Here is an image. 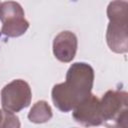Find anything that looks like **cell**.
<instances>
[{
    "label": "cell",
    "mask_w": 128,
    "mask_h": 128,
    "mask_svg": "<svg viewBox=\"0 0 128 128\" xmlns=\"http://www.w3.org/2000/svg\"><path fill=\"white\" fill-rule=\"evenodd\" d=\"M94 83V70L84 62L73 63L66 74V80L53 86V104L62 112L72 111L91 94Z\"/></svg>",
    "instance_id": "6da1fadb"
},
{
    "label": "cell",
    "mask_w": 128,
    "mask_h": 128,
    "mask_svg": "<svg viewBox=\"0 0 128 128\" xmlns=\"http://www.w3.org/2000/svg\"><path fill=\"white\" fill-rule=\"evenodd\" d=\"M128 3L126 0H114L107 7L109 24L106 41L115 53L128 51Z\"/></svg>",
    "instance_id": "7a4b0ae2"
},
{
    "label": "cell",
    "mask_w": 128,
    "mask_h": 128,
    "mask_svg": "<svg viewBox=\"0 0 128 128\" xmlns=\"http://www.w3.org/2000/svg\"><path fill=\"white\" fill-rule=\"evenodd\" d=\"M103 123L114 122L115 126H127L128 94L120 90H108L100 100Z\"/></svg>",
    "instance_id": "3957f363"
},
{
    "label": "cell",
    "mask_w": 128,
    "mask_h": 128,
    "mask_svg": "<svg viewBox=\"0 0 128 128\" xmlns=\"http://www.w3.org/2000/svg\"><path fill=\"white\" fill-rule=\"evenodd\" d=\"M22 6L15 1L0 3V21L2 22L1 33L8 37H19L29 28V22L24 17Z\"/></svg>",
    "instance_id": "277c9868"
},
{
    "label": "cell",
    "mask_w": 128,
    "mask_h": 128,
    "mask_svg": "<svg viewBox=\"0 0 128 128\" xmlns=\"http://www.w3.org/2000/svg\"><path fill=\"white\" fill-rule=\"evenodd\" d=\"M32 92L29 84L22 80L16 79L5 85L1 90L2 109L17 113L28 107L31 103Z\"/></svg>",
    "instance_id": "5b68a950"
},
{
    "label": "cell",
    "mask_w": 128,
    "mask_h": 128,
    "mask_svg": "<svg viewBox=\"0 0 128 128\" xmlns=\"http://www.w3.org/2000/svg\"><path fill=\"white\" fill-rule=\"evenodd\" d=\"M73 119L83 126H99L103 124L100 100L92 93L72 110Z\"/></svg>",
    "instance_id": "8992f818"
},
{
    "label": "cell",
    "mask_w": 128,
    "mask_h": 128,
    "mask_svg": "<svg viewBox=\"0 0 128 128\" xmlns=\"http://www.w3.org/2000/svg\"><path fill=\"white\" fill-rule=\"evenodd\" d=\"M78 40L71 31H62L53 40V54L61 62H71L77 52Z\"/></svg>",
    "instance_id": "52a82bcc"
},
{
    "label": "cell",
    "mask_w": 128,
    "mask_h": 128,
    "mask_svg": "<svg viewBox=\"0 0 128 128\" xmlns=\"http://www.w3.org/2000/svg\"><path fill=\"white\" fill-rule=\"evenodd\" d=\"M52 116H53L52 109L50 105L44 100H40L36 102L28 113L29 121L37 124L48 122L52 118Z\"/></svg>",
    "instance_id": "ba28073f"
},
{
    "label": "cell",
    "mask_w": 128,
    "mask_h": 128,
    "mask_svg": "<svg viewBox=\"0 0 128 128\" xmlns=\"http://www.w3.org/2000/svg\"><path fill=\"white\" fill-rule=\"evenodd\" d=\"M0 127H20L19 118L15 113L3 110V120Z\"/></svg>",
    "instance_id": "9c48e42d"
},
{
    "label": "cell",
    "mask_w": 128,
    "mask_h": 128,
    "mask_svg": "<svg viewBox=\"0 0 128 128\" xmlns=\"http://www.w3.org/2000/svg\"><path fill=\"white\" fill-rule=\"evenodd\" d=\"M2 120H3V109H0V125L2 123Z\"/></svg>",
    "instance_id": "30bf717a"
}]
</instances>
